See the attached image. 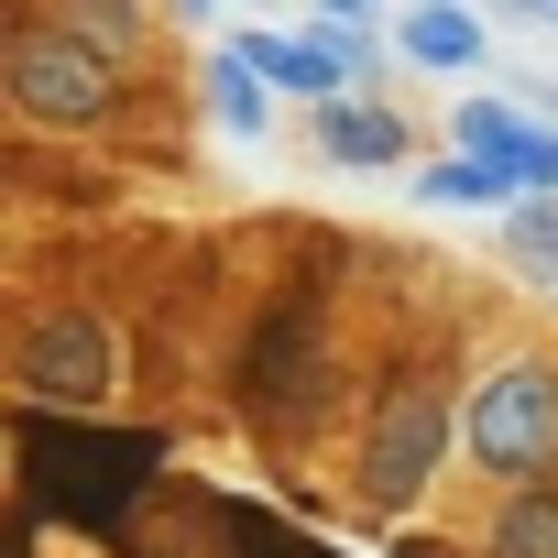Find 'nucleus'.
Returning <instances> with one entry per match:
<instances>
[{
  "label": "nucleus",
  "instance_id": "nucleus-2",
  "mask_svg": "<svg viewBox=\"0 0 558 558\" xmlns=\"http://www.w3.org/2000/svg\"><path fill=\"white\" fill-rule=\"evenodd\" d=\"M110 88H121V56H99V45H77V34H23V45H12V99H23V121H45V132L110 121Z\"/></svg>",
  "mask_w": 558,
  "mask_h": 558
},
{
  "label": "nucleus",
  "instance_id": "nucleus-11",
  "mask_svg": "<svg viewBox=\"0 0 558 558\" xmlns=\"http://www.w3.org/2000/svg\"><path fill=\"white\" fill-rule=\"evenodd\" d=\"M493 558H558V493H514L504 504V525H493Z\"/></svg>",
  "mask_w": 558,
  "mask_h": 558
},
{
  "label": "nucleus",
  "instance_id": "nucleus-9",
  "mask_svg": "<svg viewBox=\"0 0 558 558\" xmlns=\"http://www.w3.org/2000/svg\"><path fill=\"white\" fill-rule=\"evenodd\" d=\"M405 56L416 66H471L482 56V23L460 12V0H416V12H405Z\"/></svg>",
  "mask_w": 558,
  "mask_h": 558
},
{
  "label": "nucleus",
  "instance_id": "nucleus-13",
  "mask_svg": "<svg viewBox=\"0 0 558 558\" xmlns=\"http://www.w3.org/2000/svg\"><path fill=\"white\" fill-rule=\"evenodd\" d=\"M252 88H263V66H252V56H219V66H208V99H219V132H241V143L263 132V99H252Z\"/></svg>",
  "mask_w": 558,
  "mask_h": 558
},
{
  "label": "nucleus",
  "instance_id": "nucleus-10",
  "mask_svg": "<svg viewBox=\"0 0 558 558\" xmlns=\"http://www.w3.org/2000/svg\"><path fill=\"white\" fill-rule=\"evenodd\" d=\"M241 56H252L274 88H296V99H340V56H329V45H263V34H252Z\"/></svg>",
  "mask_w": 558,
  "mask_h": 558
},
{
  "label": "nucleus",
  "instance_id": "nucleus-16",
  "mask_svg": "<svg viewBox=\"0 0 558 558\" xmlns=\"http://www.w3.org/2000/svg\"><path fill=\"white\" fill-rule=\"evenodd\" d=\"M241 558H318V547H296V536H274V525H263V536H252Z\"/></svg>",
  "mask_w": 558,
  "mask_h": 558
},
{
  "label": "nucleus",
  "instance_id": "nucleus-14",
  "mask_svg": "<svg viewBox=\"0 0 558 558\" xmlns=\"http://www.w3.org/2000/svg\"><path fill=\"white\" fill-rule=\"evenodd\" d=\"M66 34L99 45V56H132L143 45V12H132V0H66Z\"/></svg>",
  "mask_w": 558,
  "mask_h": 558
},
{
  "label": "nucleus",
  "instance_id": "nucleus-5",
  "mask_svg": "<svg viewBox=\"0 0 558 558\" xmlns=\"http://www.w3.org/2000/svg\"><path fill=\"white\" fill-rule=\"evenodd\" d=\"M318 395H329V329H318L307 296H286L263 318V340H252V405L263 416H307Z\"/></svg>",
  "mask_w": 558,
  "mask_h": 558
},
{
  "label": "nucleus",
  "instance_id": "nucleus-12",
  "mask_svg": "<svg viewBox=\"0 0 558 558\" xmlns=\"http://www.w3.org/2000/svg\"><path fill=\"white\" fill-rule=\"evenodd\" d=\"M514 186V165H493V154H449V165H427V197H449V208H493Z\"/></svg>",
  "mask_w": 558,
  "mask_h": 558
},
{
  "label": "nucleus",
  "instance_id": "nucleus-15",
  "mask_svg": "<svg viewBox=\"0 0 558 558\" xmlns=\"http://www.w3.org/2000/svg\"><path fill=\"white\" fill-rule=\"evenodd\" d=\"M514 263H536L547 286H558V208H547V197H525V208H514Z\"/></svg>",
  "mask_w": 558,
  "mask_h": 558
},
{
  "label": "nucleus",
  "instance_id": "nucleus-17",
  "mask_svg": "<svg viewBox=\"0 0 558 558\" xmlns=\"http://www.w3.org/2000/svg\"><path fill=\"white\" fill-rule=\"evenodd\" d=\"M318 23H329V34H351V23H362V0H318Z\"/></svg>",
  "mask_w": 558,
  "mask_h": 558
},
{
  "label": "nucleus",
  "instance_id": "nucleus-4",
  "mask_svg": "<svg viewBox=\"0 0 558 558\" xmlns=\"http://www.w3.org/2000/svg\"><path fill=\"white\" fill-rule=\"evenodd\" d=\"M438 449H449V395H438V384H395L384 416H373V449H362L373 504H416L427 471H438Z\"/></svg>",
  "mask_w": 558,
  "mask_h": 558
},
{
  "label": "nucleus",
  "instance_id": "nucleus-7",
  "mask_svg": "<svg viewBox=\"0 0 558 558\" xmlns=\"http://www.w3.org/2000/svg\"><path fill=\"white\" fill-rule=\"evenodd\" d=\"M460 132H471V154L514 165V186H558V132H525V121H504L493 99H471V110H460Z\"/></svg>",
  "mask_w": 558,
  "mask_h": 558
},
{
  "label": "nucleus",
  "instance_id": "nucleus-1",
  "mask_svg": "<svg viewBox=\"0 0 558 558\" xmlns=\"http://www.w3.org/2000/svg\"><path fill=\"white\" fill-rule=\"evenodd\" d=\"M23 482L56 504V514H88V525H110L143 482H154V438H23Z\"/></svg>",
  "mask_w": 558,
  "mask_h": 558
},
{
  "label": "nucleus",
  "instance_id": "nucleus-8",
  "mask_svg": "<svg viewBox=\"0 0 558 558\" xmlns=\"http://www.w3.org/2000/svg\"><path fill=\"white\" fill-rule=\"evenodd\" d=\"M318 143H329L340 165H395V154H405V121H395L384 99H318Z\"/></svg>",
  "mask_w": 558,
  "mask_h": 558
},
{
  "label": "nucleus",
  "instance_id": "nucleus-6",
  "mask_svg": "<svg viewBox=\"0 0 558 558\" xmlns=\"http://www.w3.org/2000/svg\"><path fill=\"white\" fill-rule=\"evenodd\" d=\"M110 329L99 318H34L23 329V395L34 405H99L110 395Z\"/></svg>",
  "mask_w": 558,
  "mask_h": 558
},
{
  "label": "nucleus",
  "instance_id": "nucleus-3",
  "mask_svg": "<svg viewBox=\"0 0 558 558\" xmlns=\"http://www.w3.org/2000/svg\"><path fill=\"white\" fill-rule=\"evenodd\" d=\"M471 460L525 482L536 460H558V373L547 362H504L482 395H471Z\"/></svg>",
  "mask_w": 558,
  "mask_h": 558
}]
</instances>
